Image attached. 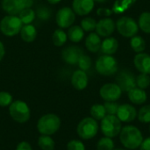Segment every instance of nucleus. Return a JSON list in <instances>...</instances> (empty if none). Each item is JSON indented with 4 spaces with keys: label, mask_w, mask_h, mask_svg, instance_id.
Returning a JSON list of instances; mask_svg holds the SVG:
<instances>
[{
    "label": "nucleus",
    "mask_w": 150,
    "mask_h": 150,
    "mask_svg": "<svg viewBox=\"0 0 150 150\" xmlns=\"http://www.w3.org/2000/svg\"><path fill=\"white\" fill-rule=\"evenodd\" d=\"M137 116L140 122L144 124L150 123V105H146L142 106L139 110Z\"/></svg>",
    "instance_id": "31"
},
{
    "label": "nucleus",
    "mask_w": 150,
    "mask_h": 150,
    "mask_svg": "<svg viewBox=\"0 0 150 150\" xmlns=\"http://www.w3.org/2000/svg\"><path fill=\"white\" fill-rule=\"evenodd\" d=\"M76 19V13L74 12L73 9L70 7L65 6L61 8L55 17L56 24L61 28H69L70 27Z\"/></svg>",
    "instance_id": "11"
},
{
    "label": "nucleus",
    "mask_w": 150,
    "mask_h": 150,
    "mask_svg": "<svg viewBox=\"0 0 150 150\" xmlns=\"http://www.w3.org/2000/svg\"><path fill=\"white\" fill-rule=\"evenodd\" d=\"M104 106L106 111V114L109 115H116L120 105H118L116 102H105L104 104Z\"/></svg>",
    "instance_id": "37"
},
{
    "label": "nucleus",
    "mask_w": 150,
    "mask_h": 150,
    "mask_svg": "<svg viewBox=\"0 0 150 150\" xmlns=\"http://www.w3.org/2000/svg\"><path fill=\"white\" fill-rule=\"evenodd\" d=\"M135 69L142 74H150V55L147 53H138L134 58Z\"/></svg>",
    "instance_id": "16"
},
{
    "label": "nucleus",
    "mask_w": 150,
    "mask_h": 150,
    "mask_svg": "<svg viewBox=\"0 0 150 150\" xmlns=\"http://www.w3.org/2000/svg\"><path fill=\"white\" fill-rule=\"evenodd\" d=\"M116 28L115 21L111 18H104L97 22L96 25V33L100 37H110Z\"/></svg>",
    "instance_id": "13"
},
{
    "label": "nucleus",
    "mask_w": 150,
    "mask_h": 150,
    "mask_svg": "<svg viewBox=\"0 0 150 150\" xmlns=\"http://www.w3.org/2000/svg\"><path fill=\"white\" fill-rule=\"evenodd\" d=\"M116 29L120 35L126 38H132L137 35L139 25L135 19L131 17L123 16L116 22Z\"/></svg>",
    "instance_id": "7"
},
{
    "label": "nucleus",
    "mask_w": 150,
    "mask_h": 150,
    "mask_svg": "<svg viewBox=\"0 0 150 150\" xmlns=\"http://www.w3.org/2000/svg\"><path fill=\"white\" fill-rule=\"evenodd\" d=\"M124 1H125V2H126V4L130 7L133 4H134V3H135V1H136V0H124Z\"/></svg>",
    "instance_id": "44"
},
{
    "label": "nucleus",
    "mask_w": 150,
    "mask_h": 150,
    "mask_svg": "<svg viewBox=\"0 0 150 150\" xmlns=\"http://www.w3.org/2000/svg\"><path fill=\"white\" fill-rule=\"evenodd\" d=\"M128 8H129V6L126 4V2L124 0H116L112 6V11L117 14H120V13L126 11Z\"/></svg>",
    "instance_id": "36"
},
{
    "label": "nucleus",
    "mask_w": 150,
    "mask_h": 150,
    "mask_svg": "<svg viewBox=\"0 0 150 150\" xmlns=\"http://www.w3.org/2000/svg\"><path fill=\"white\" fill-rule=\"evenodd\" d=\"M5 54V49H4V44L0 41V62L2 61V59L4 58Z\"/></svg>",
    "instance_id": "43"
},
{
    "label": "nucleus",
    "mask_w": 150,
    "mask_h": 150,
    "mask_svg": "<svg viewBox=\"0 0 150 150\" xmlns=\"http://www.w3.org/2000/svg\"><path fill=\"white\" fill-rule=\"evenodd\" d=\"M101 38L97 33H91L85 39V47L88 51L97 53L101 47Z\"/></svg>",
    "instance_id": "21"
},
{
    "label": "nucleus",
    "mask_w": 150,
    "mask_h": 150,
    "mask_svg": "<svg viewBox=\"0 0 150 150\" xmlns=\"http://www.w3.org/2000/svg\"><path fill=\"white\" fill-rule=\"evenodd\" d=\"M9 113L14 121L21 124L27 122L31 116L28 105L22 100L13 101L9 106Z\"/></svg>",
    "instance_id": "3"
},
{
    "label": "nucleus",
    "mask_w": 150,
    "mask_h": 150,
    "mask_svg": "<svg viewBox=\"0 0 150 150\" xmlns=\"http://www.w3.org/2000/svg\"><path fill=\"white\" fill-rule=\"evenodd\" d=\"M119 48V42L117 39L114 37H106L101 43L100 50L104 53V54L112 55L114 54Z\"/></svg>",
    "instance_id": "20"
},
{
    "label": "nucleus",
    "mask_w": 150,
    "mask_h": 150,
    "mask_svg": "<svg viewBox=\"0 0 150 150\" xmlns=\"http://www.w3.org/2000/svg\"><path fill=\"white\" fill-rule=\"evenodd\" d=\"M150 85V76L148 74H142L141 73L136 77V87L145 90L149 88Z\"/></svg>",
    "instance_id": "33"
},
{
    "label": "nucleus",
    "mask_w": 150,
    "mask_h": 150,
    "mask_svg": "<svg viewBox=\"0 0 150 150\" xmlns=\"http://www.w3.org/2000/svg\"><path fill=\"white\" fill-rule=\"evenodd\" d=\"M149 133H150V125H149Z\"/></svg>",
    "instance_id": "48"
},
{
    "label": "nucleus",
    "mask_w": 150,
    "mask_h": 150,
    "mask_svg": "<svg viewBox=\"0 0 150 150\" xmlns=\"http://www.w3.org/2000/svg\"><path fill=\"white\" fill-rule=\"evenodd\" d=\"M90 113H91V118H93L96 120H102L107 115L104 105H100V104L93 105L91 107Z\"/></svg>",
    "instance_id": "27"
},
{
    "label": "nucleus",
    "mask_w": 150,
    "mask_h": 150,
    "mask_svg": "<svg viewBox=\"0 0 150 150\" xmlns=\"http://www.w3.org/2000/svg\"><path fill=\"white\" fill-rule=\"evenodd\" d=\"M96 70L102 76H112L118 71L117 60L109 54H103L96 61Z\"/></svg>",
    "instance_id": "8"
},
{
    "label": "nucleus",
    "mask_w": 150,
    "mask_h": 150,
    "mask_svg": "<svg viewBox=\"0 0 150 150\" xmlns=\"http://www.w3.org/2000/svg\"><path fill=\"white\" fill-rule=\"evenodd\" d=\"M67 150H85V146L81 141L71 140L67 144Z\"/></svg>",
    "instance_id": "38"
},
{
    "label": "nucleus",
    "mask_w": 150,
    "mask_h": 150,
    "mask_svg": "<svg viewBox=\"0 0 150 150\" xmlns=\"http://www.w3.org/2000/svg\"><path fill=\"white\" fill-rule=\"evenodd\" d=\"M16 150H33L32 147L30 145L29 142H19L17 147H16Z\"/></svg>",
    "instance_id": "40"
},
{
    "label": "nucleus",
    "mask_w": 150,
    "mask_h": 150,
    "mask_svg": "<svg viewBox=\"0 0 150 150\" xmlns=\"http://www.w3.org/2000/svg\"><path fill=\"white\" fill-rule=\"evenodd\" d=\"M83 54L82 48L75 46H70L66 47L62 52V57L65 62L68 64L75 65L77 64L79 58L81 55Z\"/></svg>",
    "instance_id": "15"
},
{
    "label": "nucleus",
    "mask_w": 150,
    "mask_h": 150,
    "mask_svg": "<svg viewBox=\"0 0 150 150\" xmlns=\"http://www.w3.org/2000/svg\"><path fill=\"white\" fill-rule=\"evenodd\" d=\"M94 4L95 2L93 0H73L72 9L76 14L85 16L93 10Z\"/></svg>",
    "instance_id": "17"
},
{
    "label": "nucleus",
    "mask_w": 150,
    "mask_h": 150,
    "mask_svg": "<svg viewBox=\"0 0 150 150\" xmlns=\"http://www.w3.org/2000/svg\"><path fill=\"white\" fill-rule=\"evenodd\" d=\"M33 0H2L1 5L3 10L9 15H18V13L26 9L31 8Z\"/></svg>",
    "instance_id": "9"
},
{
    "label": "nucleus",
    "mask_w": 150,
    "mask_h": 150,
    "mask_svg": "<svg viewBox=\"0 0 150 150\" xmlns=\"http://www.w3.org/2000/svg\"><path fill=\"white\" fill-rule=\"evenodd\" d=\"M97 25V21L91 17L84 18L81 21V27L84 32H92L96 29Z\"/></svg>",
    "instance_id": "32"
},
{
    "label": "nucleus",
    "mask_w": 150,
    "mask_h": 150,
    "mask_svg": "<svg viewBox=\"0 0 150 150\" xmlns=\"http://www.w3.org/2000/svg\"><path fill=\"white\" fill-rule=\"evenodd\" d=\"M98 132V124L91 117L83 119L77 125L76 133L83 140H91L94 138Z\"/></svg>",
    "instance_id": "6"
},
{
    "label": "nucleus",
    "mask_w": 150,
    "mask_h": 150,
    "mask_svg": "<svg viewBox=\"0 0 150 150\" xmlns=\"http://www.w3.org/2000/svg\"><path fill=\"white\" fill-rule=\"evenodd\" d=\"M23 24L16 15H7L0 21V31L7 37H13L20 33Z\"/></svg>",
    "instance_id": "4"
},
{
    "label": "nucleus",
    "mask_w": 150,
    "mask_h": 150,
    "mask_svg": "<svg viewBox=\"0 0 150 150\" xmlns=\"http://www.w3.org/2000/svg\"><path fill=\"white\" fill-rule=\"evenodd\" d=\"M20 37L21 39L27 43H31L33 42L36 37H37V30L35 28L34 25H33L32 24L29 25H25L22 26L21 30H20Z\"/></svg>",
    "instance_id": "22"
},
{
    "label": "nucleus",
    "mask_w": 150,
    "mask_h": 150,
    "mask_svg": "<svg viewBox=\"0 0 150 150\" xmlns=\"http://www.w3.org/2000/svg\"><path fill=\"white\" fill-rule=\"evenodd\" d=\"M120 140L125 148L134 150L140 148L144 139L138 127L134 126H126L121 128L120 133Z\"/></svg>",
    "instance_id": "1"
},
{
    "label": "nucleus",
    "mask_w": 150,
    "mask_h": 150,
    "mask_svg": "<svg viewBox=\"0 0 150 150\" xmlns=\"http://www.w3.org/2000/svg\"><path fill=\"white\" fill-rule=\"evenodd\" d=\"M140 150H150V137L143 140L140 146Z\"/></svg>",
    "instance_id": "41"
},
{
    "label": "nucleus",
    "mask_w": 150,
    "mask_h": 150,
    "mask_svg": "<svg viewBox=\"0 0 150 150\" xmlns=\"http://www.w3.org/2000/svg\"><path fill=\"white\" fill-rule=\"evenodd\" d=\"M62 0H47V2L49 3V4H58V3H60Z\"/></svg>",
    "instance_id": "45"
},
{
    "label": "nucleus",
    "mask_w": 150,
    "mask_h": 150,
    "mask_svg": "<svg viewBox=\"0 0 150 150\" xmlns=\"http://www.w3.org/2000/svg\"><path fill=\"white\" fill-rule=\"evenodd\" d=\"M67 36L70 41L74 43H78L83 39L84 31L79 25H71L70 27H69Z\"/></svg>",
    "instance_id": "23"
},
{
    "label": "nucleus",
    "mask_w": 150,
    "mask_h": 150,
    "mask_svg": "<svg viewBox=\"0 0 150 150\" xmlns=\"http://www.w3.org/2000/svg\"><path fill=\"white\" fill-rule=\"evenodd\" d=\"M112 10H110L108 8H98L97 11V14L98 16H104L105 18H109L112 14Z\"/></svg>",
    "instance_id": "39"
},
{
    "label": "nucleus",
    "mask_w": 150,
    "mask_h": 150,
    "mask_svg": "<svg viewBox=\"0 0 150 150\" xmlns=\"http://www.w3.org/2000/svg\"><path fill=\"white\" fill-rule=\"evenodd\" d=\"M88 76L85 71L82 69L76 70L71 76V84L77 91L84 90L88 85Z\"/></svg>",
    "instance_id": "18"
},
{
    "label": "nucleus",
    "mask_w": 150,
    "mask_h": 150,
    "mask_svg": "<svg viewBox=\"0 0 150 150\" xmlns=\"http://www.w3.org/2000/svg\"><path fill=\"white\" fill-rule=\"evenodd\" d=\"M122 90L117 83H105L99 90V95L105 102H116L122 95Z\"/></svg>",
    "instance_id": "10"
},
{
    "label": "nucleus",
    "mask_w": 150,
    "mask_h": 150,
    "mask_svg": "<svg viewBox=\"0 0 150 150\" xmlns=\"http://www.w3.org/2000/svg\"><path fill=\"white\" fill-rule=\"evenodd\" d=\"M113 150H124V149H113Z\"/></svg>",
    "instance_id": "47"
},
{
    "label": "nucleus",
    "mask_w": 150,
    "mask_h": 150,
    "mask_svg": "<svg viewBox=\"0 0 150 150\" xmlns=\"http://www.w3.org/2000/svg\"><path fill=\"white\" fill-rule=\"evenodd\" d=\"M13 102L12 96L7 91H0V106L6 107Z\"/></svg>",
    "instance_id": "35"
},
{
    "label": "nucleus",
    "mask_w": 150,
    "mask_h": 150,
    "mask_svg": "<svg viewBox=\"0 0 150 150\" xmlns=\"http://www.w3.org/2000/svg\"><path fill=\"white\" fill-rule=\"evenodd\" d=\"M95 3H99V4H103V3H105L107 0H93Z\"/></svg>",
    "instance_id": "46"
},
{
    "label": "nucleus",
    "mask_w": 150,
    "mask_h": 150,
    "mask_svg": "<svg viewBox=\"0 0 150 150\" xmlns=\"http://www.w3.org/2000/svg\"><path fill=\"white\" fill-rule=\"evenodd\" d=\"M127 97L133 104L137 105L144 104L148 99V95L145 90L140 89L138 87H135L131 91H129L127 92Z\"/></svg>",
    "instance_id": "19"
},
{
    "label": "nucleus",
    "mask_w": 150,
    "mask_h": 150,
    "mask_svg": "<svg viewBox=\"0 0 150 150\" xmlns=\"http://www.w3.org/2000/svg\"><path fill=\"white\" fill-rule=\"evenodd\" d=\"M38 145L41 150H54L55 142L50 135L41 134L38 139Z\"/></svg>",
    "instance_id": "24"
},
{
    "label": "nucleus",
    "mask_w": 150,
    "mask_h": 150,
    "mask_svg": "<svg viewBox=\"0 0 150 150\" xmlns=\"http://www.w3.org/2000/svg\"><path fill=\"white\" fill-rule=\"evenodd\" d=\"M38 16L40 18H43V19H47L50 14L48 13V11L46 10V9H40L39 11H38Z\"/></svg>",
    "instance_id": "42"
},
{
    "label": "nucleus",
    "mask_w": 150,
    "mask_h": 150,
    "mask_svg": "<svg viewBox=\"0 0 150 150\" xmlns=\"http://www.w3.org/2000/svg\"><path fill=\"white\" fill-rule=\"evenodd\" d=\"M100 128L105 136L112 139L120 134L122 128V124L116 115L107 114L101 120Z\"/></svg>",
    "instance_id": "5"
},
{
    "label": "nucleus",
    "mask_w": 150,
    "mask_h": 150,
    "mask_svg": "<svg viewBox=\"0 0 150 150\" xmlns=\"http://www.w3.org/2000/svg\"><path fill=\"white\" fill-rule=\"evenodd\" d=\"M18 17L20 18L23 25H29L35 18V11L32 8H26L21 11L18 13Z\"/></svg>",
    "instance_id": "29"
},
{
    "label": "nucleus",
    "mask_w": 150,
    "mask_h": 150,
    "mask_svg": "<svg viewBox=\"0 0 150 150\" xmlns=\"http://www.w3.org/2000/svg\"><path fill=\"white\" fill-rule=\"evenodd\" d=\"M116 116L121 122H132L137 117V111L134 106L130 104H123L119 106Z\"/></svg>",
    "instance_id": "14"
},
{
    "label": "nucleus",
    "mask_w": 150,
    "mask_h": 150,
    "mask_svg": "<svg viewBox=\"0 0 150 150\" xmlns=\"http://www.w3.org/2000/svg\"><path fill=\"white\" fill-rule=\"evenodd\" d=\"M68 40L67 33L62 29H56L52 35V41L54 46L56 47H62L63 46Z\"/></svg>",
    "instance_id": "28"
},
{
    "label": "nucleus",
    "mask_w": 150,
    "mask_h": 150,
    "mask_svg": "<svg viewBox=\"0 0 150 150\" xmlns=\"http://www.w3.org/2000/svg\"><path fill=\"white\" fill-rule=\"evenodd\" d=\"M139 29H141L145 33H150V12L144 11L142 12L138 19Z\"/></svg>",
    "instance_id": "26"
},
{
    "label": "nucleus",
    "mask_w": 150,
    "mask_h": 150,
    "mask_svg": "<svg viewBox=\"0 0 150 150\" xmlns=\"http://www.w3.org/2000/svg\"><path fill=\"white\" fill-rule=\"evenodd\" d=\"M130 46H131L132 49L136 54L142 53L145 50V48H146V41H145V40L142 36L135 35V36L131 38Z\"/></svg>",
    "instance_id": "25"
},
{
    "label": "nucleus",
    "mask_w": 150,
    "mask_h": 150,
    "mask_svg": "<svg viewBox=\"0 0 150 150\" xmlns=\"http://www.w3.org/2000/svg\"><path fill=\"white\" fill-rule=\"evenodd\" d=\"M77 64H78L80 69H82L83 71H86V70L90 69V68L91 67V59L90 56L83 54L81 55V57L79 58Z\"/></svg>",
    "instance_id": "34"
},
{
    "label": "nucleus",
    "mask_w": 150,
    "mask_h": 150,
    "mask_svg": "<svg viewBox=\"0 0 150 150\" xmlns=\"http://www.w3.org/2000/svg\"><path fill=\"white\" fill-rule=\"evenodd\" d=\"M61 127V119L54 113H47L41 116L37 122V129L40 134H54Z\"/></svg>",
    "instance_id": "2"
},
{
    "label": "nucleus",
    "mask_w": 150,
    "mask_h": 150,
    "mask_svg": "<svg viewBox=\"0 0 150 150\" xmlns=\"http://www.w3.org/2000/svg\"><path fill=\"white\" fill-rule=\"evenodd\" d=\"M114 149V142L112 138L109 137H102L97 143V150H113Z\"/></svg>",
    "instance_id": "30"
},
{
    "label": "nucleus",
    "mask_w": 150,
    "mask_h": 150,
    "mask_svg": "<svg viewBox=\"0 0 150 150\" xmlns=\"http://www.w3.org/2000/svg\"><path fill=\"white\" fill-rule=\"evenodd\" d=\"M116 80L117 84L120 87L122 91L128 92L129 91L136 87V77L131 71H128L127 69L121 71L118 75Z\"/></svg>",
    "instance_id": "12"
}]
</instances>
